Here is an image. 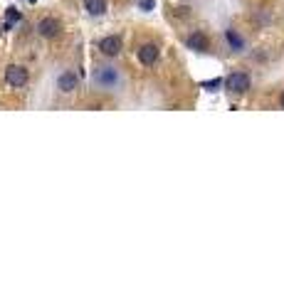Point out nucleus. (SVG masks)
Returning a JSON list of instances; mask_svg holds the SVG:
<instances>
[{"instance_id": "nucleus-15", "label": "nucleus", "mask_w": 284, "mask_h": 296, "mask_svg": "<svg viewBox=\"0 0 284 296\" xmlns=\"http://www.w3.org/2000/svg\"><path fill=\"white\" fill-rule=\"evenodd\" d=\"M30 3H37V0H30Z\"/></svg>"}, {"instance_id": "nucleus-11", "label": "nucleus", "mask_w": 284, "mask_h": 296, "mask_svg": "<svg viewBox=\"0 0 284 296\" xmlns=\"http://www.w3.org/2000/svg\"><path fill=\"white\" fill-rule=\"evenodd\" d=\"M5 18H8V27H10L13 22H18V20H20V13H18L15 8H8V10H5Z\"/></svg>"}, {"instance_id": "nucleus-10", "label": "nucleus", "mask_w": 284, "mask_h": 296, "mask_svg": "<svg viewBox=\"0 0 284 296\" xmlns=\"http://www.w3.org/2000/svg\"><path fill=\"white\" fill-rule=\"evenodd\" d=\"M225 37H227V42H230L235 50H242V45H245V42H242V37H240L235 30H227V32H225Z\"/></svg>"}, {"instance_id": "nucleus-8", "label": "nucleus", "mask_w": 284, "mask_h": 296, "mask_svg": "<svg viewBox=\"0 0 284 296\" xmlns=\"http://www.w3.org/2000/svg\"><path fill=\"white\" fill-rule=\"evenodd\" d=\"M188 47H190V50H198V52H205V50L210 47V42H208V37L203 35V32H193V35L188 37Z\"/></svg>"}, {"instance_id": "nucleus-13", "label": "nucleus", "mask_w": 284, "mask_h": 296, "mask_svg": "<svg viewBox=\"0 0 284 296\" xmlns=\"http://www.w3.org/2000/svg\"><path fill=\"white\" fill-rule=\"evenodd\" d=\"M220 84H223V79H213V82H205L203 87H205V89H215V87H220Z\"/></svg>"}, {"instance_id": "nucleus-9", "label": "nucleus", "mask_w": 284, "mask_h": 296, "mask_svg": "<svg viewBox=\"0 0 284 296\" xmlns=\"http://www.w3.org/2000/svg\"><path fill=\"white\" fill-rule=\"evenodd\" d=\"M84 10L89 15L99 18V15H104L109 10V3H106V0H84Z\"/></svg>"}, {"instance_id": "nucleus-2", "label": "nucleus", "mask_w": 284, "mask_h": 296, "mask_svg": "<svg viewBox=\"0 0 284 296\" xmlns=\"http://www.w3.org/2000/svg\"><path fill=\"white\" fill-rule=\"evenodd\" d=\"M225 87L230 92H235V94H245L250 89V77H247L245 72H232L230 77L225 79Z\"/></svg>"}, {"instance_id": "nucleus-7", "label": "nucleus", "mask_w": 284, "mask_h": 296, "mask_svg": "<svg viewBox=\"0 0 284 296\" xmlns=\"http://www.w3.org/2000/svg\"><path fill=\"white\" fill-rule=\"evenodd\" d=\"M94 79H97V84H101V87H114V84H116V72H114L111 67H99L97 74H94Z\"/></svg>"}, {"instance_id": "nucleus-3", "label": "nucleus", "mask_w": 284, "mask_h": 296, "mask_svg": "<svg viewBox=\"0 0 284 296\" xmlns=\"http://www.w3.org/2000/svg\"><path fill=\"white\" fill-rule=\"evenodd\" d=\"M158 55H161V50H158L156 42H146V45H141L139 52H136V57H139V62H141L143 67H153V64L158 62Z\"/></svg>"}, {"instance_id": "nucleus-6", "label": "nucleus", "mask_w": 284, "mask_h": 296, "mask_svg": "<svg viewBox=\"0 0 284 296\" xmlns=\"http://www.w3.org/2000/svg\"><path fill=\"white\" fill-rule=\"evenodd\" d=\"M77 87H79V77H77L74 72H62L60 77H57V89L62 94H72Z\"/></svg>"}, {"instance_id": "nucleus-5", "label": "nucleus", "mask_w": 284, "mask_h": 296, "mask_svg": "<svg viewBox=\"0 0 284 296\" xmlns=\"http://www.w3.org/2000/svg\"><path fill=\"white\" fill-rule=\"evenodd\" d=\"M99 50H101V55H106V57H116V55L121 52V37H116V35L101 37V40H99Z\"/></svg>"}, {"instance_id": "nucleus-1", "label": "nucleus", "mask_w": 284, "mask_h": 296, "mask_svg": "<svg viewBox=\"0 0 284 296\" xmlns=\"http://www.w3.org/2000/svg\"><path fill=\"white\" fill-rule=\"evenodd\" d=\"M5 82H8L10 87H15V89H22V87L30 82V72H27L22 64H10V67L5 69Z\"/></svg>"}, {"instance_id": "nucleus-12", "label": "nucleus", "mask_w": 284, "mask_h": 296, "mask_svg": "<svg viewBox=\"0 0 284 296\" xmlns=\"http://www.w3.org/2000/svg\"><path fill=\"white\" fill-rule=\"evenodd\" d=\"M153 5H156L153 0H141V5H139V8H141V10H153Z\"/></svg>"}, {"instance_id": "nucleus-4", "label": "nucleus", "mask_w": 284, "mask_h": 296, "mask_svg": "<svg viewBox=\"0 0 284 296\" xmlns=\"http://www.w3.org/2000/svg\"><path fill=\"white\" fill-rule=\"evenodd\" d=\"M37 32L42 35V37H47V40H52V37H57L62 32V25L55 18H42V20L37 22Z\"/></svg>"}, {"instance_id": "nucleus-14", "label": "nucleus", "mask_w": 284, "mask_h": 296, "mask_svg": "<svg viewBox=\"0 0 284 296\" xmlns=\"http://www.w3.org/2000/svg\"><path fill=\"white\" fill-rule=\"evenodd\" d=\"M279 104H282V109H284V92H282V96H279Z\"/></svg>"}]
</instances>
